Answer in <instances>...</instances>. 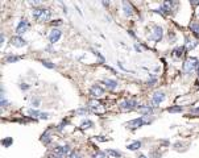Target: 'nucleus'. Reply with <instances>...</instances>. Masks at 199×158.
<instances>
[{
  "mask_svg": "<svg viewBox=\"0 0 199 158\" xmlns=\"http://www.w3.org/2000/svg\"><path fill=\"white\" fill-rule=\"evenodd\" d=\"M190 29H191V32H193V34L195 36V37L199 38V22H198V21L191 22Z\"/></svg>",
  "mask_w": 199,
  "mask_h": 158,
  "instance_id": "obj_17",
  "label": "nucleus"
},
{
  "mask_svg": "<svg viewBox=\"0 0 199 158\" xmlns=\"http://www.w3.org/2000/svg\"><path fill=\"white\" fill-rule=\"evenodd\" d=\"M165 100V92L164 91H156L152 96V104L153 105H158L160 103Z\"/></svg>",
  "mask_w": 199,
  "mask_h": 158,
  "instance_id": "obj_7",
  "label": "nucleus"
},
{
  "mask_svg": "<svg viewBox=\"0 0 199 158\" xmlns=\"http://www.w3.org/2000/svg\"><path fill=\"white\" fill-rule=\"evenodd\" d=\"M169 112H181L182 111V107H171L168 110Z\"/></svg>",
  "mask_w": 199,
  "mask_h": 158,
  "instance_id": "obj_30",
  "label": "nucleus"
},
{
  "mask_svg": "<svg viewBox=\"0 0 199 158\" xmlns=\"http://www.w3.org/2000/svg\"><path fill=\"white\" fill-rule=\"evenodd\" d=\"M22 57H17V55H9V57L5 58V62H8V63H11V62H17Z\"/></svg>",
  "mask_w": 199,
  "mask_h": 158,
  "instance_id": "obj_23",
  "label": "nucleus"
},
{
  "mask_svg": "<svg viewBox=\"0 0 199 158\" xmlns=\"http://www.w3.org/2000/svg\"><path fill=\"white\" fill-rule=\"evenodd\" d=\"M147 117L148 116H141V117H137V118H135V120L129 121V123L127 124L128 128H131V129H136V128H140V127H142V125H145V124H149V123H150V120H147Z\"/></svg>",
  "mask_w": 199,
  "mask_h": 158,
  "instance_id": "obj_3",
  "label": "nucleus"
},
{
  "mask_svg": "<svg viewBox=\"0 0 199 158\" xmlns=\"http://www.w3.org/2000/svg\"><path fill=\"white\" fill-rule=\"evenodd\" d=\"M127 148L129 150H138L141 148V142H140V141H133V142L129 144Z\"/></svg>",
  "mask_w": 199,
  "mask_h": 158,
  "instance_id": "obj_19",
  "label": "nucleus"
},
{
  "mask_svg": "<svg viewBox=\"0 0 199 158\" xmlns=\"http://www.w3.org/2000/svg\"><path fill=\"white\" fill-rule=\"evenodd\" d=\"M103 83L105 84V87H107L108 90H115V88L117 87V82L112 80V79H104V80H103Z\"/></svg>",
  "mask_w": 199,
  "mask_h": 158,
  "instance_id": "obj_15",
  "label": "nucleus"
},
{
  "mask_svg": "<svg viewBox=\"0 0 199 158\" xmlns=\"http://www.w3.org/2000/svg\"><path fill=\"white\" fill-rule=\"evenodd\" d=\"M183 51H185V46H181V48L174 49V50H173V55H174V57H181V55L183 54Z\"/></svg>",
  "mask_w": 199,
  "mask_h": 158,
  "instance_id": "obj_20",
  "label": "nucleus"
},
{
  "mask_svg": "<svg viewBox=\"0 0 199 158\" xmlns=\"http://www.w3.org/2000/svg\"><path fill=\"white\" fill-rule=\"evenodd\" d=\"M49 158H64V157H62V156H59V154L52 153V154H49Z\"/></svg>",
  "mask_w": 199,
  "mask_h": 158,
  "instance_id": "obj_34",
  "label": "nucleus"
},
{
  "mask_svg": "<svg viewBox=\"0 0 199 158\" xmlns=\"http://www.w3.org/2000/svg\"><path fill=\"white\" fill-rule=\"evenodd\" d=\"M197 67H199V61H198L197 57L186 58V61H185V63H183V70L186 74H191Z\"/></svg>",
  "mask_w": 199,
  "mask_h": 158,
  "instance_id": "obj_2",
  "label": "nucleus"
},
{
  "mask_svg": "<svg viewBox=\"0 0 199 158\" xmlns=\"http://www.w3.org/2000/svg\"><path fill=\"white\" fill-rule=\"evenodd\" d=\"M174 7H175V3L174 1H165L162 7L158 11H162V13H168V12H173L174 11Z\"/></svg>",
  "mask_w": 199,
  "mask_h": 158,
  "instance_id": "obj_12",
  "label": "nucleus"
},
{
  "mask_svg": "<svg viewBox=\"0 0 199 158\" xmlns=\"http://www.w3.org/2000/svg\"><path fill=\"white\" fill-rule=\"evenodd\" d=\"M193 112H194V113H197V115H199V108H195V110H193Z\"/></svg>",
  "mask_w": 199,
  "mask_h": 158,
  "instance_id": "obj_37",
  "label": "nucleus"
},
{
  "mask_svg": "<svg viewBox=\"0 0 199 158\" xmlns=\"http://www.w3.org/2000/svg\"><path fill=\"white\" fill-rule=\"evenodd\" d=\"M28 113L29 115H34L36 117L44 118V120L49 117V113H46V112H40V111H36V110H28Z\"/></svg>",
  "mask_w": 199,
  "mask_h": 158,
  "instance_id": "obj_14",
  "label": "nucleus"
},
{
  "mask_svg": "<svg viewBox=\"0 0 199 158\" xmlns=\"http://www.w3.org/2000/svg\"><path fill=\"white\" fill-rule=\"evenodd\" d=\"M197 46V42H193L191 40H187L186 45H185V48H186V50H193V49Z\"/></svg>",
  "mask_w": 199,
  "mask_h": 158,
  "instance_id": "obj_24",
  "label": "nucleus"
},
{
  "mask_svg": "<svg viewBox=\"0 0 199 158\" xmlns=\"http://www.w3.org/2000/svg\"><path fill=\"white\" fill-rule=\"evenodd\" d=\"M92 158H105V154H104V151H95L92 154Z\"/></svg>",
  "mask_w": 199,
  "mask_h": 158,
  "instance_id": "obj_28",
  "label": "nucleus"
},
{
  "mask_svg": "<svg viewBox=\"0 0 199 158\" xmlns=\"http://www.w3.org/2000/svg\"><path fill=\"white\" fill-rule=\"evenodd\" d=\"M41 63L44 65L45 67H49V69H54V67H55V65H54V63H52L50 61H46V59H42Z\"/></svg>",
  "mask_w": 199,
  "mask_h": 158,
  "instance_id": "obj_26",
  "label": "nucleus"
},
{
  "mask_svg": "<svg viewBox=\"0 0 199 158\" xmlns=\"http://www.w3.org/2000/svg\"><path fill=\"white\" fill-rule=\"evenodd\" d=\"M70 151H71V149H70V146H69V145H58V146L54 148L53 153L59 154V156H62V157H66L69 153H70Z\"/></svg>",
  "mask_w": 199,
  "mask_h": 158,
  "instance_id": "obj_6",
  "label": "nucleus"
},
{
  "mask_svg": "<svg viewBox=\"0 0 199 158\" xmlns=\"http://www.w3.org/2000/svg\"><path fill=\"white\" fill-rule=\"evenodd\" d=\"M21 90H26V88H29V84H25V83H21Z\"/></svg>",
  "mask_w": 199,
  "mask_h": 158,
  "instance_id": "obj_36",
  "label": "nucleus"
},
{
  "mask_svg": "<svg viewBox=\"0 0 199 158\" xmlns=\"http://www.w3.org/2000/svg\"><path fill=\"white\" fill-rule=\"evenodd\" d=\"M32 105H34V107H38V105H40V99H38V98H33V99H32Z\"/></svg>",
  "mask_w": 199,
  "mask_h": 158,
  "instance_id": "obj_31",
  "label": "nucleus"
},
{
  "mask_svg": "<svg viewBox=\"0 0 199 158\" xmlns=\"http://www.w3.org/2000/svg\"><path fill=\"white\" fill-rule=\"evenodd\" d=\"M138 158H148L147 156H144V154H141V156H138Z\"/></svg>",
  "mask_w": 199,
  "mask_h": 158,
  "instance_id": "obj_39",
  "label": "nucleus"
},
{
  "mask_svg": "<svg viewBox=\"0 0 199 158\" xmlns=\"http://www.w3.org/2000/svg\"><path fill=\"white\" fill-rule=\"evenodd\" d=\"M1 105H3V107H5V105H8V101L5 100V96H4V95H1Z\"/></svg>",
  "mask_w": 199,
  "mask_h": 158,
  "instance_id": "obj_33",
  "label": "nucleus"
},
{
  "mask_svg": "<svg viewBox=\"0 0 199 158\" xmlns=\"http://www.w3.org/2000/svg\"><path fill=\"white\" fill-rule=\"evenodd\" d=\"M33 17L40 22H48L52 19V12L46 8H40V7H37V8L33 9Z\"/></svg>",
  "mask_w": 199,
  "mask_h": 158,
  "instance_id": "obj_1",
  "label": "nucleus"
},
{
  "mask_svg": "<svg viewBox=\"0 0 199 158\" xmlns=\"http://www.w3.org/2000/svg\"><path fill=\"white\" fill-rule=\"evenodd\" d=\"M29 22L26 21V20H21V21L17 24V28H16V32H17V36L20 34H24V33L29 29Z\"/></svg>",
  "mask_w": 199,
  "mask_h": 158,
  "instance_id": "obj_10",
  "label": "nucleus"
},
{
  "mask_svg": "<svg viewBox=\"0 0 199 158\" xmlns=\"http://www.w3.org/2000/svg\"><path fill=\"white\" fill-rule=\"evenodd\" d=\"M198 72H199V67H198Z\"/></svg>",
  "mask_w": 199,
  "mask_h": 158,
  "instance_id": "obj_40",
  "label": "nucleus"
},
{
  "mask_svg": "<svg viewBox=\"0 0 199 158\" xmlns=\"http://www.w3.org/2000/svg\"><path fill=\"white\" fill-rule=\"evenodd\" d=\"M61 36H62V32L59 29H57V28L52 29L50 33H49V41H50V44H55L61 38Z\"/></svg>",
  "mask_w": 199,
  "mask_h": 158,
  "instance_id": "obj_9",
  "label": "nucleus"
},
{
  "mask_svg": "<svg viewBox=\"0 0 199 158\" xmlns=\"http://www.w3.org/2000/svg\"><path fill=\"white\" fill-rule=\"evenodd\" d=\"M94 125V123H92L91 120H85V121H82V124H81V128L82 129H87V128H90Z\"/></svg>",
  "mask_w": 199,
  "mask_h": 158,
  "instance_id": "obj_22",
  "label": "nucleus"
},
{
  "mask_svg": "<svg viewBox=\"0 0 199 158\" xmlns=\"http://www.w3.org/2000/svg\"><path fill=\"white\" fill-rule=\"evenodd\" d=\"M156 82H157V79H156L153 75H150V78H149V80H148V86H153V84H156Z\"/></svg>",
  "mask_w": 199,
  "mask_h": 158,
  "instance_id": "obj_29",
  "label": "nucleus"
},
{
  "mask_svg": "<svg viewBox=\"0 0 199 158\" xmlns=\"http://www.w3.org/2000/svg\"><path fill=\"white\" fill-rule=\"evenodd\" d=\"M162 36H164V29H162L161 26L156 25L153 28V31H152V34L149 36V40H152V41H154V42H158V41H161Z\"/></svg>",
  "mask_w": 199,
  "mask_h": 158,
  "instance_id": "obj_5",
  "label": "nucleus"
},
{
  "mask_svg": "<svg viewBox=\"0 0 199 158\" xmlns=\"http://www.w3.org/2000/svg\"><path fill=\"white\" fill-rule=\"evenodd\" d=\"M198 16H199V13H198Z\"/></svg>",
  "mask_w": 199,
  "mask_h": 158,
  "instance_id": "obj_41",
  "label": "nucleus"
},
{
  "mask_svg": "<svg viewBox=\"0 0 199 158\" xmlns=\"http://www.w3.org/2000/svg\"><path fill=\"white\" fill-rule=\"evenodd\" d=\"M86 112H87V110H85V108H81V110H77V113H79V115H85Z\"/></svg>",
  "mask_w": 199,
  "mask_h": 158,
  "instance_id": "obj_35",
  "label": "nucleus"
},
{
  "mask_svg": "<svg viewBox=\"0 0 199 158\" xmlns=\"http://www.w3.org/2000/svg\"><path fill=\"white\" fill-rule=\"evenodd\" d=\"M137 100L135 99H125L120 103V110L123 111H132L135 108H137Z\"/></svg>",
  "mask_w": 199,
  "mask_h": 158,
  "instance_id": "obj_4",
  "label": "nucleus"
},
{
  "mask_svg": "<svg viewBox=\"0 0 199 158\" xmlns=\"http://www.w3.org/2000/svg\"><path fill=\"white\" fill-rule=\"evenodd\" d=\"M66 124H67V120H62V123H61V124H58V129H59V130H62V129L65 128V125H66Z\"/></svg>",
  "mask_w": 199,
  "mask_h": 158,
  "instance_id": "obj_32",
  "label": "nucleus"
},
{
  "mask_svg": "<svg viewBox=\"0 0 199 158\" xmlns=\"http://www.w3.org/2000/svg\"><path fill=\"white\" fill-rule=\"evenodd\" d=\"M138 111L142 113V116H150L153 113V107L152 105H140Z\"/></svg>",
  "mask_w": 199,
  "mask_h": 158,
  "instance_id": "obj_13",
  "label": "nucleus"
},
{
  "mask_svg": "<svg viewBox=\"0 0 199 158\" xmlns=\"http://www.w3.org/2000/svg\"><path fill=\"white\" fill-rule=\"evenodd\" d=\"M4 40H5L4 38V34H1V44H4Z\"/></svg>",
  "mask_w": 199,
  "mask_h": 158,
  "instance_id": "obj_38",
  "label": "nucleus"
},
{
  "mask_svg": "<svg viewBox=\"0 0 199 158\" xmlns=\"http://www.w3.org/2000/svg\"><path fill=\"white\" fill-rule=\"evenodd\" d=\"M66 158H81V154H79L77 150H71L70 153L66 156Z\"/></svg>",
  "mask_w": 199,
  "mask_h": 158,
  "instance_id": "obj_25",
  "label": "nucleus"
},
{
  "mask_svg": "<svg viewBox=\"0 0 199 158\" xmlns=\"http://www.w3.org/2000/svg\"><path fill=\"white\" fill-rule=\"evenodd\" d=\"M11 44L15 48H24V46H26V41L20 36H15V37L11 38Z\"/></svg>",
  "mask_w": 199,
  "mask_h": 158,
  "instance_id": "obj_11",
  "label": "nucleus"
},
{
  "mask_svg": "<svg viewBox=\"0 0 199 158\" xmlns=\"http://www.w3.org/2000/svg\"><path fill=\"white\" fill-rule=\"evenodd\" d=\"M105 153L109 154V156H112V157H115V158H120V157H121V153H120V151L114 150V149H108L107 151H105Z\"/></svg>",
  "mask_w": 199,
  "mask_h": 158,
  "instance_id": "obj_21",
  "label": "nucleus"
},
{
  "mask_svg": "<svg viewBox=\"0 0 199 158\" xmlns=\"http://www.w3.org/2000/svg\"><path fill=\"white\" fill-rule=\"evenodd\" d=\"M90 108H91V110H94V111H98V112L103 111L102 104L99 103V101H97V100H91L90 101Z\"/></svg>",
  "mask_w": 199,
  "mask_h": 158,
  "instance_id": "obj_18",
  "label": "nucleus"
},
{
  "mask_svg": "<svg viewBox=\"0 0 199 158\" xmlns=\"http://www.w3.org/2000/svg\"><path fill=\"white\" fill-rule=\"evenodd\" d=\"M123 11H124V15L125 16H131L133 15V8L131 7V4H128V3H123Z\"/></svg>",
  "mask_w": 199,
  "mask_h": 158,
  "instance_id": "obj_16",
  "label": "nucleus"
},
{
  "mask_svg": "<svg viewBox=\"0 0 199 158\" xmlns=\"http://www.w3.org/2000/svg\"><path fill=\"white\" fill-rule=\"evenodd\" d=\"M12 142H13V140H12V138H11V137H8V138H4V140H3V141H1V144H3V145H4V146H5V148H8V146H11V145H12Z\"/></svg>",
  "mask_w": 199,
  "mask_h": 158,
  "instance_id": "obj_27",
  "label": "nucleus"
},
{
  "mask_svg": "<svg viewBox=\"0 0 199 158\" xmlns=\"http://www.w3.org/2000/svg\"><path fill=\"white\" fill-rule=\"evenodd\" d=\"M90 94H91V96L92 98H102L103 96V94H104V88L100 87L99 84H94L92 87L90 88Z\"/></svg>",
  "mask_w": 199,
  "mask_h": 158,
  "instance_id": "obj_8",
  "label": "nucleus"
}]
</instances>
